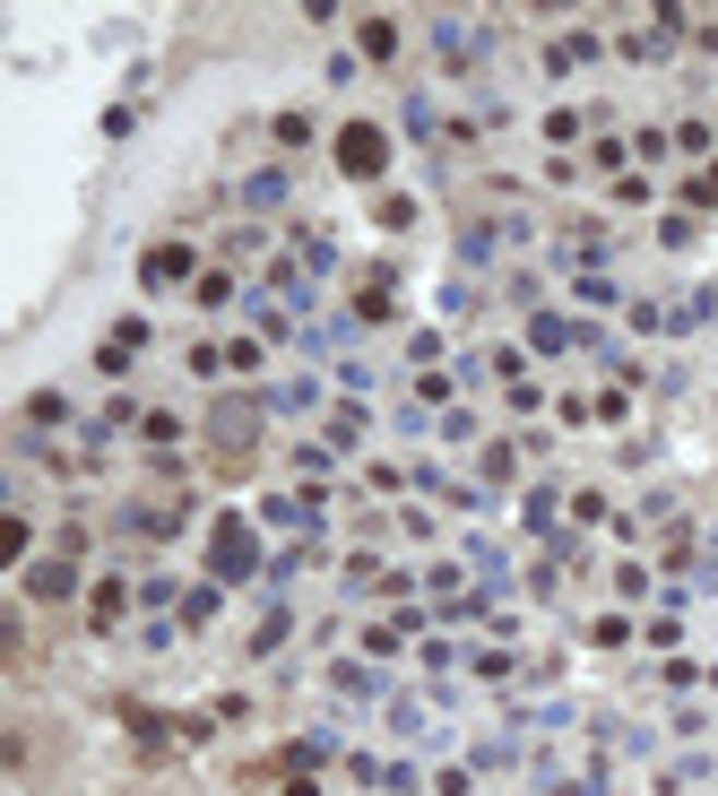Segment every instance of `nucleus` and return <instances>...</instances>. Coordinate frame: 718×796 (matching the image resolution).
Here are the masks:
<instances>
[{
	"label": "nucleus",
	"instance_id": "nucleus-36",
	"mask_svg": "<svg viewBox=\"0 0 718 796\" xmlns=\"http://www.w3.org/2000/svg\"><path fill=\"white\" fill-rule=\"evenodd\" d=\"M251 251H260V226H251V217H242V226L226 234V260H251Z\"/></svg>",
	"mask_w": 718,
	"mask_h": 796
},
{
	"label": "nucleus",
	"instance_id": "nucleus-17",
	"mask_svg": "<svg viewBox=\"0 0 718 796\" xmlns=\"http://www.w3.org/2000/svg\"><path fill=\"white\" fill-rule=\"evenodd\" d=\"M217 606H226V580H200V589H182V623L200 632V623H217Z\"/></svg>",
	"mask_w": 718,
	"mask_h": 796
},
{
	"label": "nucleus",
	"instance_id": "nucleus-2",
	"mask_svg": "<svg viewBox=\"0 0 718 796\" xmlns=\"http://www.w3.org/2000/svg\"><path fill=\"white\" fill-rule=\"evenodd\" d=\"M338 165H347L356 182H381V174H390V130L356 114L347 130H338Z\"/></svg>",
	"mask_w": 718,
	"mask_h": 796
},
{
	"label": "nucleus",
	"instance_id": "nucleus-19",
	"mask_svg": "<svg viewBox=\"0 0 718 796\" xmlns=\"http://www.w3.org/2000/svg\"><path fill=\"white\" fill-rule=\"evenodd\" d=\"M493 242H502V217H484V226L459 234V260H468V269H493Z\"/></svg>",
	"mask_w": 718,
	"mask_h": 796
},
{
	"label": "nucleus",
	"instance_id": "nucleus-26",
	"mask_svg": "<svg viewBox=\"0 0 718 796\" xmlns=\"http://www.w3.org/2000/svg\"><path fill=\"white\" fill-rule=\"evenodd\" d=\"M468 676H484V684H511V676H519V658H511V650H477V658H468Z\"/></svg>",
	"mask_w": 718,
	"mask_h": 796
},
{
	"label": "nucleus",
	"instance_id": "nucleus-8",
	"mask_svg": "<svg viewBox=\"0 0 718 796\" xmlns=\"http://www.w3.org/2000/svg\"><path fill=\"white\" fill-rule=\"evenodd\" d=\"M286 191H295V174H286V165H260V174H242V217H277V209H286Z\"/></svg>",
	"mask_w": 718,
	"mask_h": 796
},
{
	"label": "nucleus",
	"instance_id": "nucleus-9",
	"mask_svg": "<svg viewBox=\"0 0 718 796\" xmlns=\"http://www.w3.org/2000/svg\"><path fill=\"white\" fill-rule=\"evenodd\" d=\"M260 407H268V416H312V407H321V381H312V372H286V381L260 390Z\"/></svg>",
	"mask_w": 718,
	"mask_h": 796
},
{
	"label": "nucleus",
	"instance_id": "nucleus-1",
	"mask_svg": "<svg viewBox=\"0 0 718 796\" xmlns=\"http://www.w3.org/2000/svg\"><path fill=\"white\" fill-rule=\"evenodd\" d=\"M251 571H260V537H251V520L226 511V520H217V537H208V580H226V589H235V580H251Z\"/></svg>",
	"mask_w": 718,
	"mask_h": 796
},
{
	"label": "nucleus",
	"instance_id": "nucleus-28",
	"mask_svg": "<svg viewBox=\"0 0 718 796\" xmlns=\"http://www.w3.org/2000/svg\"><path fill=\"white\" fill-rule=\"evenodd\" d=\"M528 537H554V485L528 494Z\"/></svg>",
	"mask_w": 718,
	"mask_h": 796
},
{
	"label": "nucleus",
	"instance_id": "nucleus-11",
	"mask_svg": "<svg viewBox=\"0 0 718 796\" xmlns=\"http://www.w3.org/2000/svg\"><path fill=\"white\" fill-rule=\"evenodd\" d=\"M710 321H718V286H693V295L667 304V330H675V338H693V330H710Z\"/></svg>",
	"mask_w": 718,
	"mask_h": 796
},
{
	"label": "nucleus",
	"instance_id": "nucleus-29",
	"mask_svg": "<svg viewBox=\"0 0 718 796\" xmlns=\"http://www.w3.org/2000/svg\"><path fill=\"white\" fill-rule=\"evenodd\" d=\"M173 597H182V589H173V580H165V571H147V580H139V606H147V615H165V606H173Z\"/></svg>",
	"mask_w": 718,
	"mask_h": 796
},
{
	"label": "nucleus",
	"instance_id": "nucleus-3",
	"mask_svg": "<svg viewBox=\"0 0 718 796\" xmlns=\"http://www.w3.org/2000/svg\"><path fill=\"white\" fill-rule=\"evenodd\" d=\"M260 416H268L260 399H217V407H208V442H217L226 459H251V442H260Z\"/></svg>",
	"mask_w": 718,
	"mask_h": 796
},
{
	"label": "nucleus",
	"instance_id": "nucleus-15",
	"mask_svg": "<svg viewBox=\"0 0 718 796\" xmlns=\"http://www.w3.org/2000/svg\"><path fill=\"white\" fill-rule=\"evenodd\" d=\"M295 269H303V277H330V269H338V242H330L321 226L295 234Z\"/></svg>",
	"mask_w": 718,
	"mask_h": 796
},
{
	"label": "nucleus",
	"instance_id": "nucleus-22",
	"mask_svg": "<svg viewBox=\"0 0 718 796\" xmlns=\"http://www.w3.org/2000/svg\"><path fill=\"white\" fill-rule=\"evenodd\" d=\"M130 736H139V753H165V745H173V718H156V710H130Z\"/></svg>",
	"mask_w": 718,
	"mask_h": 796
},
{
	"label": "nucleus",
	"instance_id": "nucleus-34",
	"mask_svg": "<svg viewBox=\"0 0 718 796\" xmlns=\"http://www.w3.org/2000/svg\"><path fill=\"white\" fill-rule=\"evenodd\" d=\"M277 147H312V114H277Z\"/></svg>",
	"mask_w": 718,
	"mask_h": 796
},
{
	"label": "nucleus",
	"instance_id": "nucleus-7",
	"mask_svg": "<svg viewBox=\"0 0 718 796\" xmlns=\"http://www.w3.org/2000/svg\"><path fill=\"white\" fill-rule=\"evenodd\" d=\"M528 346L537 355H572V346H598V330L572 321V312H528Z\"/></svg>",
	"mask_w": 718,
	"mask_h": 796
},
{
	"label": "nucleus",
	"instance_id": "nucleus-14",
	"mask_svg": "<svg viewBox=\"0 0 718 796\" xmlns=\"http://www.w3.org/2000/svg\"><path fill=\"white\" fill-rule=\"evenodd\" d=\"M398 139H416V147H433V139H442V114H433V96H407V105H398Z\"/></svg>",
	"mask_w": 718,
	"mask_h": 796
},
{
	"label": "nucleus",
	"instance_id": "nucleus-25",
	"mask_svg": "<svg viewBox=\"0 0 718 796\" xmlns=\"http://www.w3.org/2000/svg\"><path fill=\"white\" fill-rule=\"evenodd\" d=\"M191 295H200V312H226V304H235V277H226V269H200Z\"/></svg>",
	"mask_w": 718,
	"mask_h": 796
},
{
	"label": "nucleus",
	"instance_id": "nucleus-18",
	"mask_svg": "<svg viewBox=\"0 0 718 796\" xmlns=\"http://www.w3.org/2000/svg\"><path fill=\"white\" fill-rule=\"evenodd\" d=\"M52 425H70V399L61 390H35L26 399V433H52Z\"/></svg>",
	"mask_w": 718,
	"mask_h": 796
},
{
	"label": "nucleus",
	"instance_id": "nucleus-21",
	"mask_svg": "<svg viewBox=\"0 0 718 796\" xmlns=\"http://www.w3.org/2000/svg\"><path fill=\"white\" fill-rule=\"evenodd\" d=\"M286 632H295V606H268V615H260V632H251V658H268Z\"/></svg>",
	"mask_w": 718,
	"mask_h": 796
},
{
	"label": "nucleus",
	"instance_id": "nucleus-12",
	"mask_svg": "<svg viewBox=\"0 0 718 796\" xmlns=\"http://www.w3.org/2000/svg\"><path fill=\"white\" fill-rule=\"evenodd\" d=\"M130 606H139V589H130V580H96V589H87V623H96V632H113Z\"/></svg>",
	"mask_w": 718,
	"mask_h": 796
},
{
	"label": "nucleus",
	"instance_id": "nucleus-32",
	"mask_svg": "<svg viewBox=\"0 0 718 796\" xmlns=\"http://www.w3.org/2000/svg\"><path fill=\"white\" fill-rule=\"evenodd\" d=\"M191 372H200V381H217V372H235V364H226V346L200 338V346H191Z\"/></svg>",
	"mask_w": 718,
	"mask_h": 796
},
{
	"label": "nucleus",
	"instance_id": "nucleus-16",
	"mask_svg": "<svg viewBox=\"0 0 718 796\" xmlns=\"http://www.w3.org/2000/svg\"><path fill=\"white\" fill-rule=\"evenodd\" d=\"M356 44H363V61H398V52H407V44H398V17H363Z\"/></svg>",
	"mask_w": 718,
	"mask_h": 796
},
{
	"label": "nucleus",
	"instance_id": "nucleus-35",
	"mask_svg": "<svg viewBox=\"0 0 718 796\" xmlns=\"http://www.w3.org/2000/svg\"><path fill=\"white\" fill-rule=\"evenodd\" d=\"M581 130H589V114H546V139H554V147H572Z\"/></svg>",
	"mask_w": 718,
	"mask_h": 796
},
{
	"label": "nucleus",
	"instance_id": "nucleus-24",
	"mask_svg": "<svg viewBox=\"0 0 718 796\" xmlns=\"http://www.w3.org/2000/svg\"><path fill=\"white\" fill-rule=\"evenodd\" d=\"M330 467H338V451H330V442H295V476H303V485H321Z\"/></svg>",
	"mask_w": 718,
	"mask_h": 796
},
{
	"label": "nucleus",
	"instance_id": "nucleus-30",
	"mask_svg": "<svg viewBox=\"0 0 718 796\" xmlns=\"http://www.w3.org/2000/svg\"><path fill=\"white\" fill-rule=\"evenodd\" d=\"M572 295H581V304H614V277H606V269H581Z\"/></svg>",
	"mask_w": 718,
	"mask_h": 796
},
{
	"label": "nucleus",
	"instance_id": "nucleus-20",
	"mask_svg": "<svg viewBox=\"0 0 718 796\" xmlns=\"http://www.w3.org/2000/svg\"><path fill=\"white\" fill-rule=\"evenodd\" d=\"M330 684H338L347 701H381V676H372V667H356V658H338V667H330Z\"/></svg>",
	"mask_w": 718,
	"mask_h": 796
},
{
	"label": "nucleus",
	"instance_id": "nucleus-33",
	"mask_svg": "<svg viewBox=\"0 0 718 796\" xmlns=\"http://www.w3.org/2000/svg\"><path fill=\"white\" fill-rule=\"evenodd\" d=\"M468 762H477V771H511V762H519V745H511V736H502V745H477V753H468Z\"/></svg>",
	"mask_w": 718,
	"mask_h": 796
},
{
	"label": "nucleus",
	"instance_id": "nucleus-23",
	"mask_svg": "<svg viewBox=\"0 0 718 796\" xmlns=\"http://www.w3.org/2000/svg\"><path fill=\"white\" fill-rule=\"evenodd\" d=\"M363 425H372L363 407H330V451H356V442H363Z\"/></svg>",
	"mask_w": 718,
	"mask_h": 796
},
{
	"label": "nucleus",
	"instance_id": "nucleus-31",
	"mask_svg": "<svg viewBox=\"0 0 718 796\" xmlns=\"http://www.w3.org/2000/svg\"><path fill=\"white\" fill-rule=\"evenodd\" d=\"M589 641H598V650H623V641H632V615H598Z\"/></svg>",
	"mask_w": 718,
	"mask_h": 796
},
{
	"label": "nucleus",
	"instance_id": "nucleus-27",
	"mask_svg": "<svg viewBox=\"0 0 718 796\" xmlns=\"http://www.w3.org/2000/svg\"><path fill=\"white\" fill-rule=\"evenodd\" d=\"M684 209H718V156H710V165H693V182H684Z\"/></svg>",
	"mask_w": 718,
	"mask_h": 796
},
{
	"label": "nucleus",
	"instance_id": "nucleus-4",
	"mask_svg": "<svg viewBox=\"0 0 718 796\" xmlns=\"http://www.w3.org/2000/svg\"><path fill=\"white\" fill-rule=\"evenodd\" d=\"M17 589H26L35 606H70V597H79V555H52V563H26V571H17Z\"/></svg>",
	"mask_w": 718,
	"mask_h": 796
},
{
	"label": "nucleus",
	"instance_id": "nucleus-5",
	"mask_svg": "<svg viewBox=\"0 0 718 796\" xmlns=\"http://www.w3.org/2000/svg\"><path fill=\"white\" fill-rule=\"evenodd\" d=\"M191 269H200V251H191V242H156V251L139 260V286H147V295H165V286H182ZM191 286H200V277H191Z\"/></svg>",
	"mask_w": 718,
	"mask_h": 796
},
{
	"label": "nucleus",
	"instance_id": "nucleus-10",
	"mask_svg": "<svg viewBox=\"0 0 718 796\" xmlns=\"http://www.w3.org/2000/svg\"><path fill=\"white\" fill-rule=\"evenodd\" d=\"M511 485H519V451H511V442H484V459H477V494H484V502H502Z\"/></svg>",
	"mask_w": 718,
	"mask_h": 796
},
{
	"label": "nucleus",
	"instance_id": "nucleus-13",
	"mask_svg": "<svg viewBox=\"0 0 718 796\" xmlns=\"http://www.w3.org/2000/svg\"><path fill=\"white\" fill-rule=\"evenodd\" d=\"M598 52H606L598 35H589V26H572L563 44H546V70H554V79H572V70H581V61H598Z\"/></svg>",
	"mask_w": 718,
	"mask_h": 796
},
{
	"label": "nucleus",
	"instance_id": "nucleus-6",
	"mask_svg": "<svg viewBox=\"0 0 718 796\" xmlns=\"http://www.w3.org/2000/svg\"><path fill=\"white\" fill-rule=\"evenodd\" d=\"M121 537H130V546H165V537H182V502H130V511H121Z\"/></svg>",
	"mask_w": 718,
	"mask_h": 796
}]
</instances>
